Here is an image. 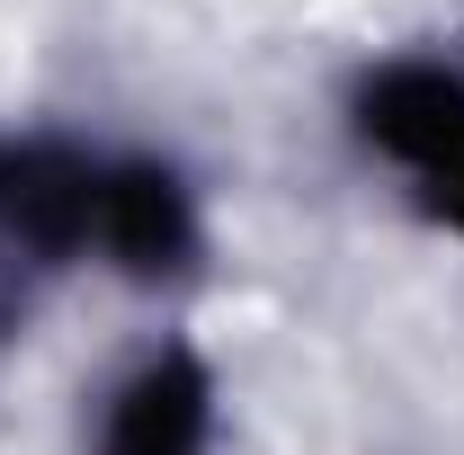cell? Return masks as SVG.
I'll return each instance as SVG.
<instances>
[{"instance_id":"1","label":"cell","mask_w":464,"mask_h":455,"mask_svg":"<svg viewBox=\"0 0 464 455\" xmlns=\"http://www.w3.org/2000/svg\"><path fill=\"white\" fill-rule=\"evenodd\" d=\"M125 277H179L197 259V206L161 161H116L72 143H0V340L27 322L36 286L72 259Z\"/></svg>"},{"instance_id":"2","label":"cell","mask_w":464,"mask_h":455,"mask_svg":"<svg viewBox=\"0 0 464 455\" xmlns=\"http://www.w3.org/2000/svg\"><path fill=\"white\" fill-rule=\"evenodd\" d=\"M357 134L411 188V206L464 241V72L456 63H429V54L375 63L357 81Z\"/></svg>"},{"instance_id":"3","label":"cell","mask_w":464,"mask_h":455,"mask_svg":"<svg viewBox=\"0 0 464 455\" xmlns=\"http://www.w3.org/2000/svg\"><path fill=\"white\" fill-rule=\"evenodd\" d=\"M206 429H215V384H206V366H197L188 348H161V357H143L108 393L99 455H206Z\"/></svg>"}]
</instances>
